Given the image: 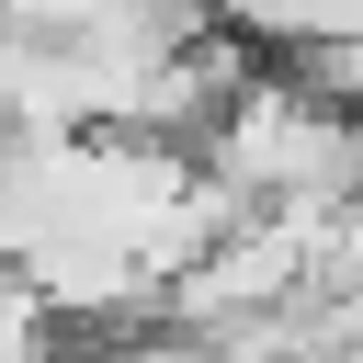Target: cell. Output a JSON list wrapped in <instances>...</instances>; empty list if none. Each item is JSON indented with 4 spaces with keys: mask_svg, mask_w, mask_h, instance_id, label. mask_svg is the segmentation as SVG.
Here are the masks:
<instances>
[{
    "mask_svg": "<svg viewBox=\"0 0 363 363\" xmlns=\"http://www.w3.org/2000/svg\"><path fill=\"white\" fill-rule=\"evenodd\" d=\"M0 363H68V329H57V306L0 261Z\"/></svg>",
    "mask_w": 363,
    "mask_h": 363,
    "instance_id": "6da1fadb",
    "label": "cell"
}]
</instances>
